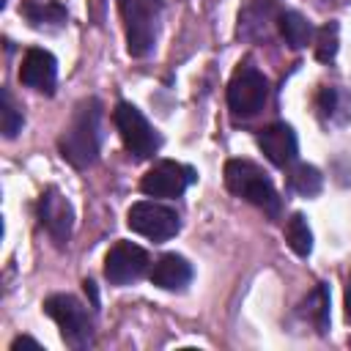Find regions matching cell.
I'll return each mask as SVG.
<instances>
[{"label":"cell","mask_w":351,"mask_h":351,"mask_svg":"<svg viewBox=\"0 0 351 351\" xmlns=\"http://www.w3.org/2000/svg\"><path fill=\"white\" fill-rule=\"evenodd\" d=\"M151 282L162 291H184L192 282V266L186 258L167 252L151 266Z\"/></svg>","instance_id":"obj_13"},{"label":"cell","mask_w":351,"mask_h":351,"mask_svg":"<svg viewBox=\"0 0 351 351\" xmlns=\"http://www.w3.org/2000/svg\"><path fill=\"white\" fill-rule=\"evenodd\" d=\"M126 225H129L134 233H140V236H145V239H151V241H167V239H173V236L178 233L181 217H178L176 208H170V206H165V203L140 200V203H134V206L129 208Z\"/></svg>","instance_id":"obj_7"},{"label":"cell","mask_w":351,"mask_h":351,"mask_svg":"<svg viewBox=\"0 0 351 351\" xmlns=\"http://www.w3.org/2000/svg\"><path fill=\"white\" fill-rule=\"evenodd\" d=\"M22 346H33V348H41V343H36V340H30V337H16L14 343H11V348L16 351V348H22Z\"/></svg>","instance_id":"obj_23"},{"label":"cell","mask_w":351,"mask_h":351,"mask_svg":"<svg viewBox=\"0 0 351 351\" xmlns=\"http://www.w3.org/2000/svg\"><path fill=\"white\" fill-rule=\"evenodd\" d=\"M112 121H115V129L126 145V151L134 156V159H148L159 151L162 145V137L159 132L148 123V118L129 101H118L115 110H112Z\"/></svg>","instance_id":"obj_5"},{"label":"cell","mask_w":351,"mask_h":351,"mask_svg":"<svg viewBox=\"0 0 351 351\" xmlns=\"http://www.w3.org/2000/svg\"><path fill=\"white\" fill-rule=\"evenodd\" d=\"M38 219L47 228V233L52 236V241L58 247H63L71 239V228H74V208L71 203L60 195V189L49 186L41 197H38Z\"/></svg>","instance_id":"obj_10"},{"label":"cell","mask_w":351,"mask_h":351,"mask_svg":"<svg viewBox=\"0 0 351 351\" xmlns=\"http://www.w3.org/2000/svg\"><path fill=\"white\" fill-rule=\"evenodd\" d=\"M258 145L261 151L266 154V159L277 167H291L296 154H299V143H296V134L288 123H269L258 132Z\"/></svg>","instance_id":"obj_11"},{"label":"cell","mask_w":351,"mask_h":351,"mask_svg":"<svg viewBox=\"0 0 351 351\" xmlns=\"http://www.w3.org/2000/svg\"><path fill=\"white\" fill-rule=\"evenodd\" d=\"M337 44H340V25L337 22H326L315 30V58L321 63H332L337 55Z\"/></svg>","instance_id":"obj_20"},{"label":"cell","mask_w":351,"mask_h":351,"mask_svg":"<svg viewBox=\"0 0 351 351\" xmlns=\"http://www.w3.org/2000/svg\"><path fill=\"white\" fill-rule=\"evenodd\" d=\"M44 313L60 326V337L71 348H88L93 343V321L80 299L71 293H55L44 302Z\"/></svg>","instance_id":"obj_3"},{"label":"cell","mask_w":351,"mask_h":351,"mask_svg":"<svg viewBox=\"0 0 351 351\" xmlns=\"http://www.w3.org/2000/svg\"><path fill=\"white\" fill-rule=\"evenodd\" d=\"M315 104L324 123H346L351 118V96L340 88H321Z\"/></svg>","instance_id":"obj_15"},{"label":"cell","mask_w":351,"mask_h":351,"mask_svg":"<svg viewBox=\"0 0 351 351\" xmlns=\"http://www.w3.org/2000/svg\"><path fill=\"white\" fill-rule=\"evenodd\" d=\"M195 170L189 165L173 162V159H162L156 162L140 181V189L148 197H181L184 189L195 181Z\"/></svg>","instance_id":"obj_8"},{"label":"cell","mask_w":351,"mask_h":351,"mask_svg":"<svg viewBox=\"0 0 351 351\" xmlns=\"http://www.w3.org/2000/svg\"><path fill=\"white\" fill-rule=\"evenodd\" d=\"M269 99V82L266 77L250 66V63H241L230 82H228V107L233 112V118H252L263 110Z\"/></svg>","instance_id":"obj_6"},{"label":"cell","mask_w":351,"mask_h":351,"mask_svg":"<svg viewBox=\"0 0 351 351\" xmlns=\"http://www.w3.org/2000/svg\"><path fill=\"white\" fill-rule=\"evenodd\" d=\"M288 186L302 197H315L324 186V176L313 165H293L288 173Z\"/></svg>","instance_id":"obj_18"},{"label":"cell","mask_w":351,"mask_h":351,"mask_svg":"<svg viewBox=\"0 0 351 351\" xmlns=\"http://www.w3.org/2000/svg\"><path fill=\"white\" fill-rule=\"evenodd\" d=\"M277 27H280L285 44L293 47V49L307 47L310 38H313V25H310L299 11H291V8H285V11L280 8V14H277Z\"/></svg>","instance_id":"obj_16"},{"label":"cell","mask_w":351,"mask_h":351,"mask_svg":"<svg viewBox=\"0 0 351 351\" xmlns=\"http://www.w3.org/2000/svg\"><path fill=\"white\" fill-rule=\"evenodd\" d=\"M346 318L351 324V274H348V285H346Z\"/></svg>","instance_id":"obj_24"},{"label":"cell","mask_w":351,"mask_h":351,"mask_svg":"<svg viewBox=\"0 0 351 351\" xmlns=\"http://www.w3.org/2000/svg\"><path fill=\"white\" fill-rule=\"evenodd\" d=\"M60 156L74 167H90L101 148V104L99 99H85L77 104L69 126L58 140Z\"/></svg>","instance_id":"obj_1"},{"label":"cell","mask_w":351,"mask_h":351,"mask_svg":"<svg viewBox=\"0 0 351 351\" xmlns=\"http://www.w3.org/2000/svg\"><path fill=\"white\" fill-rule=\"evenodd\" d=\"M225 184L236 197L258 206L269 217H277L282 208V200H280L271 178L250 159H230L225 165Z\"/></svg>","instance_id":"obj_2"},{"label":"cell","mask_w":351,"mask_h":351,"mask_svg":"<svg viewBox=\"0 0 351 351\" xmlns=\"http://www.w3.org/2000/svg\"><path fill=\"white\" fill-rule=\"evenodd\" d=\"M148 252L132 241H118L104 258V277L112 285H129L148 269Z\"/></svg>","instance_id":"obj_9"},{"label":"cell","mask_w":351,"mask_h":351,"mask_svg":"<svg viewBox=\"0 0 351 351\" xmlns=\"http://www.w3.org/2000/svg\"><path fill=\"white\" fill-rule=\"evenodd\" d=\"M25 16L33 27H49V25L60 27V25H66V8L55 0H44V3L30 0V3H25Z\"/></svg>","instance_id":"obj_17"},{"label":"cell","mask_w":351,"mask_h":351,"mask_svg":"<svg viewBox=\"0 0 351 351\" xmlns=\"http://www.w3.org/2000/svg\"><path fill=\"white\" fill-rule=\"evenodd\" d=\"M22 123H25V118H22V112H19L11 90L3 88V107H0V129H3V134L5 137H14L22 129Z\"/></svg>","instance_id":"obj_21"},{"label":"cell","mask_w":351,"mask_h":351,"mask_svg":"<svg viewBox=\"0 0 351 351\" xmlns=\"http://www.w3.org/2000/svg\"><path fill=\"white\" fill-rule=\"evenodd\" d=\"M19 80L22 85L38 90V93H52L55 82H58V63L52 58V52L47 49H27L22 58V69H19Z\"/></svg>","instance_id":"obj_12"},{"label":"cell","mask_w":351,"mask_h":351,"mask_svg":"<svg viewBox=\"0 0 351 351\" xmlns=\"http://www.w3.org/2000/svg\"><path fill=\"white\" fill-rule=\"evenodd\" d=\"M3 3H5V0H3Z\"/></svg>","instance_id":"obj_25"},{"label":"cell","mask_w":351,"mask_h":351,"mask_svg":"<svg viewBox=\"0 0 351 351\" xmlns=\"http://www.w3.org/2000/svg\"><path fill=\"white\" fill-rule=\"evenodd\" d=\"M285 241L299 258H307L313 252V233L302 214H291V219L285 225Z\"/></svg>","instance_id":"obj_19"},{"label":"cell","mask_w":351,"mask_h":351,"mask_svg":"<svg viewBox=\"0 0 351 351\" xmlns=\"http://www.w3.org/2000/svg\"><path fill=\"white\" fill-rule=\"evenodd\" d=\"M310 313H313V321H315L318 332L326 335V329H329V291H326L324 282L310 296Z\"/></svg>","instance_id":"obj_22"},{"label":"cell","mask_w":351,"mask_h":351,"mask_svg":"<svg viewBox=\"0 0 351 351\" xmlns=\"http://www.w3.org/2000/svg\"><path fill=\"white\" fill-rule=\"evenodd\" d=\"M159 5H162V0H118L121 16H123L129 55L145 58L154 49Z\"/></svg>","instance_id":"obj_4"},{"label":"cell","mask_w":351,"mask_h":351,"mask_svg":"<svg viewBox=\"0 0 351 351\" xmlns=\"http://www.w3.org/2000/svg\"><path fill=\"white\" fill-rule=\"evenodd\" d=\"M277 14H280V8L274 0H252V3H247V8L239 16V33L244 38H261V36H266L269 22Z\"/></svg>","instance_id":"obj_14"}]
</instances>
